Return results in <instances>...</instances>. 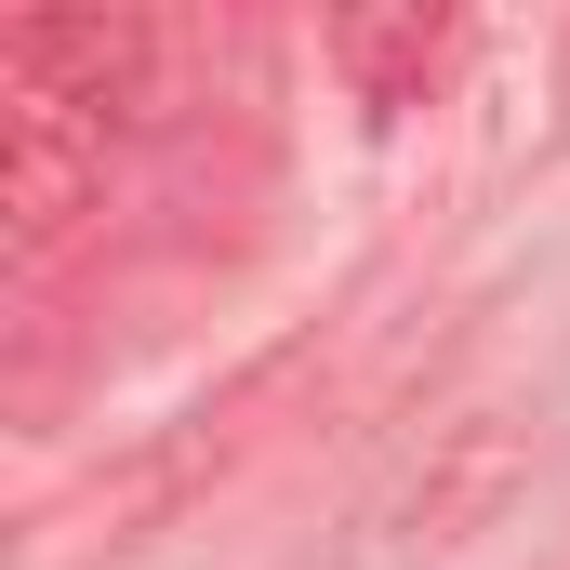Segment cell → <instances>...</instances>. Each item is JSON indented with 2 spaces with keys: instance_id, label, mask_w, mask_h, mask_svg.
I'll return each instance as SVG.
<instances>
[{
  "instance_id": "cell-1",
  "label": "cell",
  "mask_w": 570,
  "mask_h": 570,
  "mask_svg": "<svg viewBox=\"0 0 570 570\" xmlns=\"http://www.w3.org/2000/svg\"><path fill=\"white\" fill-rule=\"evenodd\" d=\"M159 67H173V27L120 13V0H40L0 27V107H53L107 146L159 120Z\"/></svg>"
},
{
  "instance_id": "cell-2",
  "label": "cell",
  "mask_w": 570,
  "mask_h": 570,
  "mask_svg": "<svg viewBox=\"0 0 570 570\" xmlns=\"http://www.w3.org/2000/svg\"><path fill=\"white\" fill-rule=\"evenodd\" d=\"M531 491V412L518 399H478V412H438L399 478L372 491V558H464L478 531H504V504Z\"/></svg>"
},
{
  "instance_id": "cell-3",
  "label": "cell",
  "mask_w": 570,
  "mask_h": 570,
  "mask_svg": "<svg viewBox=\"0 0 570 570\" xmlns=\"http://www.w3.org/2000/svg\"><path fill=\"white\" fill-rule=\"evenodd\" d=\"M305 372H318L305 345H279V358H253V372H239L226 399H199L186 425H159V438L134 451V464H120V478H94V491H80V531H107V544H134L146 518H173V504H199V491H226V478H239V464H253V451L279 438V412L305 399Z\"/></svg>"
},
{
  "instance_id": "cell-4",
  "label": "cell",
  "mask_w": 570,
  "mask_h": 570,
  "mask_svg": "<svg viewBox=\"0 0 570 570\" xmlns=\"http://www.w3.org/2000/svg\"><path fill=\"white\" fill-rule=\"evenodd\" d=\"M107 213V134L53 120V107H0V266L53 279Z\"/></svg>"
},
{
  "instance_id": "cell-5",
  "label": "cell",
  "mask_w": 570,
  "mask_h": 570,
  "mask_svg": "<svg viewBox=\"0 0 570 570\" xmlns=\"http://www.w3.org/2000/svg\"><path fill=\"white\" fill-rule=\"evenodd\" d=\"M451 40H464V27H451L438 0H345V13L318 27V53L345 67V94H358L372 120L425 107V94H438V67H451Z\"/></svg>"
}]
</instances>
